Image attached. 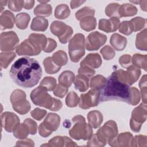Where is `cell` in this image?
Returning <instances> with one entry per match:
<instances>
[{
    "mask_svg": "<svg viewBox=\"0 0 147 147\" xmlns=\"http://www.w3.org/2000/svg\"><path fill=\"white\" fill-rule=\"evenodd\" d=\"M131 105L135 106L137 105L140 101V93L138 90L134 87H131Z\"/></svg>",
    "mask_w": 147,
    "mask_h": 147,
    "instance_id": "9f6ffc18",
    "label": "cell"
},
{
    "mask_svg": "<svg viewBox=\"0 0 147 147\" xmlns=\"http://www.w3.org/2000/svg\"><path fill=\"white\" fill-rule=\"evenodd\" d=\"M26 98L25 92L20 89L15 90L10 95V102L13 109L21 115L28 113L30 110V103Z\"/></svg>",
    "mask_w": 147,
    "mask_h": 147,
    "instance_id": "8992f818",
    "label": "cell"
},
{
    "mask_svg": "<svg viewBox=\"0 0 147 147\" xmlns=\"http://www.w3.org/2000/svg\"><path fill=\"white\" fill-rule=\"evenodd\" d=\"M9 74L16 84L24 88H31L38 83L42 76V69L34 59L24 57L14 63Z\"/></svg>",
    "mask_w": 147,
    "mask_h": 147,
    "instance_id": "6da1fadb",
    "label": "cell"
},
{
    "mask_svg": "<svg viewBox=\"0 0 147 147\" xmlns=\"http://www.w3.org/2000/svg\"><path fill=\"white\" fill-rule=\"evenodd\" d=\"M16 51L18 56H30L39 55V53L28 38L25 39L18 45Z\"/></svg>",
    "mask_w": 147,
    "mask_h": 147,
    "instance_id": "e0dca14e",
    "label": "cell"
},
{
    "mask_svg": "<svg viewBox=\"0 0 147 147\" xmlns=\"http://www.w3.org/2000/svg\"><path fill=\"white\" fill-rule=\"evenodd\" d=\"M103 57L106 60H110L114 58L115 55V51L109 45L104 46L100 51Z\"/></svg>",
    "mask_w": 147,
    "mask_h": 147,
    "instance_id": "7dc6e473",
    "label": "cell"
},
{
    "mask_svg": "<svg viewBox=\"0 0 147 147\" xmlns=\"http://www.w3.org/2000/svg\"><path fill=\"white\" fill-rule=\"evenodd\" d=\"M130 21L131 24L133 32H137L145 27L146 20L141 17H137L132 18Z\"/></svg>",
    "mask_w": 147,
    "mask_h": 147,
    "instance_id": "7bdbcfd3",
    "label": "cell"
},
{
    "mask_svg": "<svg viewBox=\"0 0 147 147\" xmlns=\"http://www.w3.org/2000/svg\"><path fill=\"white\" fill-rule=\"evenodd\" d=\"M102 63L101 57L98 53H90L81 61L80 66L86 65L95 69L99 68L102 65Z\"/></svg>",
    "mask_w": 147,
    "mask_h": 147,
    "instance_id": "7402d4cb",
    "label": "cell"
},
{
    "mask_svg": "<svg viewBox=\"0 0 147 147\" xmlns=\"http://www.w3.org/2000/svg\"><path fill=\"white\" fill-rule=\"evenodd\" d=\"M120 20L117 17H111L110 19H100L99 21L98 28L106 33L115 32L119 26Z\"/></svg>",
    "mask_w": 147,
    "mask_h": 147,
    "instance_id": "2e32d148",
    "label": "cell"
},
{
    "mask_svg": "<svg viewBox=\"0 0 147 147\" xmlns=\"http://www.w3.org/2000/svg\"><path fill=\"white\" fill-rule=\"evenodd\" d=\"M43 65L45 72L48 74H54L58 72L61 67L56 65L52 60V57H47L43 60Z\"/></svg>",
    "mask_w": 147,
    "mask_h": 147,
    "instance_id": "d6a6232c",
    "label": "cell"
},
{
    "mask_svg": "<svg viewBox=\"0 0 147 147\" xmlns=\"http://www.w3.org/2000/svg\"><path fill=\"white\" fill-rule=\"evenodd\" d=\"M50 30L53 34L58 37L62 44H66L73 34L72 28L60 21H53L50 26Z\"/></svg>",
    "mask_w": 147,
    "mask_h": 147,
    "instance_id": "30bf717a",
    "label": "cell"
},
{
    "mask_svg": "<svg viewBox=\"0 0 147 147\" xmlns=\"http://www.w3.org/2000/svg\"><path fill=\"white\" fill-rule=\"evenodd\" d=\"M147 137L144 135H137L133 137L130 146H147Z\"/></svg>",
    "mask_w": 147,
    "mask_h": 147,
    "instance_id": "bcb514c9",
    "label": "cell"
},
{
    "mask_svg": "<svg viewBox=\"0 0 147 147\" xmlns=\"http://www.w3.org/2000/svg\"><path fill=\"white\" fill-rule=\"evenodd\" d=\"M87 119L90 126L96 129L99 127L103 120V117L101 112L98 110H92L87 114Z\"/></svg>",
    "mask_w": 147,
    "mask_h": 147,
    "instance_id": "cb8c5ba5",
    "label": "cell"
},
{
    "mask_svg": "<svg viewBox=\"0 0 147 147\" xmlns=\"http://www.w3.org/2000/svg\"><path fill=\"white\" fill-rule=\"evenodd\" d=\"M119 5L117 3H111L107 5L105 8V14L107 16L110 17H117L118 18V10Z\"/></svg>",
    "mask_w": 147,
    "mask_h": 147,
    "instance_id": "ee69618b",
    "label": "cell"
},
{
    "mask_svg": "<svg viewBox=\"0 0 147 147\" xmlns=\"http://www.w3.org/2000/svg\"><path fill=\"white\" fill-rule=\"evenodd\" d=\"M85 2V1H71L70 3V6L71 9H75L80 6Z\"/></svg>",
    "mask_w": 147,
    "mask_h": 147,
    "instance_id": "6125c7cd",
    "label": "cell"
},
{
    "mask_svg": "<svg viewBox=\"0 0 147 147\" xmlns=\"http://www.w3.org/2000/svg\"><path fill=\"white\" fill-rule=\"evenodd\" d=\"M107 41V36L99 32L90 33L85 40V48L88 51H96Z\"/></svg>",
    "mask_w": 147,
    "mask_h": 147,
    "instance_id": "5bb4252c",
    "label": "cell"
},
{
    "mask_svg": "<svg viewBox=\"0 0 147 147\" xmlns=\"http://www.w3.org/2000/svg\"><path fill=\"white\" fill-rule=\"evenodd\" d=\"M16 18L12 12L9 10H5L1 13L0 16V28L3 30L7 29H11L14 26Z\"/></svg>",
    "mask_w": 147,
    "mask_h": 147,
    "instance_id": "ffe728a7",
    "label": "cell"
},
{
    "mask_svg": "<svg viewBox=\"0 0 147 147\" xmlns=\"http://www.w3.org/2000/svg\"><path fill=\"white\" fill-rule=\"evenodd\" d=\"M118 130L117 123L113 120L107 121L97 131L96 135L99 141L105 146L106 144L118 135Z\"/></svg>",
    "mask_w": 147,
    "mask_h": 147,
    "instance_id": "ba28073f",
    "label": "cell"
},
{
    "mask_svg": "<svg viewBox=\"0 0 147 147\" xmlns=\"http://www.w3.org/2000/svg\"><path fill=\"white\" fill-rule=\"evenodd\" d=\"M78 145L67 136H55L49 140L48 144L41 146H77Z\"/></svg>",
    "mask_w": 147,
    "mask_h": 147,
    "instance_id": "d6986e66",
    "label": "cell"
},
{
    "mask_svg": "<svg viewBox=\"0 0 147 147\" xmlns=\"http://www.w3.org/2000/svg\"><path fill=\"white\" fill-rule=\"evenodd\" d=\"M80 26L83 30L90 32L95 29L96 20L94 16H87L80 20Z\"/></svg>",
    "mask_w": 147,
    "mask_h": 147,
    "instance_id": "f1b7e54d",
    "label": "cell"
},
{
    "mask_svg": "<svg viewBox=\"0 0 147 147\" xmlns=\"http://www.w3.org/2000/svg\"><path fill=\"white\" fill-rule=\"evenodd\" d=\"M56 85V79L51 76H46L44 78L40 83V86L48 91H53Z\"/></svg>",
    "mask_w": 147,
    "mask_h": 147,
    "instance_id": "ab89813d",
    "label": "cell"
},
{
    "mask_svg": "<svg viewBox=\"0 0 147 147\" xmlns=\"http://www.w3.org/2000/svg\"><path fill=\"white\" fill-rule=\"evenodd\" d=\"M57 47V42L55 40L51 38H47V42L44 51L47 53H50L52 52Z\"/></svg>",
    "mask_w": 147,
    "mask_h": 147,
    "instance_id": "6f0895ef",
    "label": "cell"
},
{
    "mask_svg": "<svg viewBox=\"0 0 147 147\" xmlns=\"http://www.w3.org/2000/svg\"><path fill=\"white\" fill-rule=\"evenodd\" d=\"M75 79V74L71 71H64L59 76V84L68 88L71 87Z\"/></svg>",
    "mask_w": 147,
    "mask_h": 147,
    "instance_id": "83f0119b",
    "label": "cell"
},
{
    "mask_svg": "<svg viewBox=\"0 0 147 147\" xmlns=\"http://www.w3.org/2000/svg\"><path fill=\"white\" fill-rule=\"evenodd\" d=\"M99 90L91 88L88 92L80 95L79 106L82 109H88L96 106L99 102Z\"/></svg>",
    "mask_w": 147,
    "mask_h": 147,
    "instance_id": "4fadbf2b",
    "label": "cell"
},
{
    "mask_svg": "<svg viewBox=\"0 0 147 147\" xmlns=\"http://www.w3.org/2000/svg\"><path fill=\"white\" fill-rule=\"evenodd\" d=\"M19 38L13 31L2 32L0 36V49L3 52H9L17 47Z\"/></svg>",
    "mask_w": 147,
    "mask_h": 147,
    "instance_id": "7c38bea8",
    "label": "cell"
},
{
    "mask_svg": "<svg viewBox=\"0 0 147 147\" xmlns=\"http://www.w3.org/2000/svg\"><path fill=\"white\" fill-rule=\"evenodd\" d=\"M89 79L84 75L78 74L74 79L75 87L80 92H85L89 88Z\"/></svg>",
    "mask_w": 147,
    "mask_h": 147,
    "instance_id": "4316f807",
    "label": "cell"
},
{
    "mask_svg": "<svg viewBox=\"0 0 147 147\" xmlns=\"http://www.w3.org/2000/svg\"><path fill=\"white\" fill-rule=\"evenodd\" d=\"M141 71L140 68L131 65L127 68L126 71L122 69L114 71L113 74L120 82L129 86L137 82L140 78Z\"/></svg>",
    "mask_w": 147,
    "mask_h": 147,
    "instance_id": "9c48e42d",
    "label": "cell"
},
{
    "mask_svg": "<svg viewBox=\"0 0 147 147\" xmlns=\"http://www.w3.org/2000/svg\"><path fill=\"white\" fill-rule=\"evenodd\" d=\"M7 3L8 7L9 9L14 11H20L21 10L22 8L24 7V1H9Z\"/></svg>",
    "mask_w": 147,
    "mask_h": 147,
    "instance_id": "681fc988",
    "label": "cell"
},
{
    "mask_svg": "<svg viewBox=\"0 0 147 147\" xmlns=\"http://www.w3.org/2000/svg\"><path fill=\"white\" fill-rule=\"evenodd\" d=\"M60 123V116L55 113H49L44 121L38 126V133L43 137L49 136L53 131L57 130Z\"/></svg>",
    "mask_w": 147,
    "mask_h": 147,
    "instance_id": "52a82bcc",
    "label": "cell"
},
{
    "mask_svg": "<svg viewBox=\"0 0 147 147\" xmlns=\"http://www.w3.org/2000/svg\"><path fill=\"white\" fill-rule=\"evenodd\" d=\"M1 125L5 130L9 133L13 132L14 129L20 124V119L14 113L5 112L1 114Z\"/></svg>",
    "mask_w": 147,
    "mask_h": 147,
    "instance_id": "9a60e30c",
    "label": "cell"
},
{
    "mask_svg": "<svg viewBox=\"0 0 147 147\" xmlns=\"http://www.w3.org/2000/svg\"><path fill=\"white\" fill-rule=\"evenodd\" d=\"M119 63L123 68H127L132 64L131 56L130 55H123L119 58Z\"/></svg>",
    "mask_w": 147,
    "mask_h": 147,
    "instance_id": "11a10c76",
    "label": "cell"
},
{
    "mask_svg": "<svg viewBox=\"0 0 147 147\" xmlns=\"http://www.w3.org/2000/svg\"><path fill=\"white\" fill-rule=\"evenodd\" d=\"M30 17L26 13H20L16 16V25L20 29H25L30 21Z\"/></svg>",
    "mask_w": 147,
    "mask_h": 147,
    "instance_id": "1f68e13d",
    "label": "cell"
},
{
    "mask_svg": "<svg viewBox=\"0 0 147 147\" xmlns=\"http://www.w3.org/2000/svg\"><path fill=\"white\" fill-rule=\"evenodd\" d=\"M7 3H8V1H2L1 0L0 1V5H1V12L2 13L3 9V7L6 6V5L7 4Z\"/></svg>",
    "mask_w": 147,
    "mask_h": 147,
    "instance_id": "e7e4bbea",
    "label": "cell"
},
{
    "mask_svg": "<svg viewBox=\"0 0 147 147\" xmlns=\"http://www.w3.org/2000/svg\"><path fill=\"white\" fill-rule=\"evenodd\" d=\"M68 88L60 84H58L56 85V87L53 90V94L59 98H63L67 93Z\"/></svg>",
    "mask_w": 147,
    "mask_h": 147,
    "instance_id": "816d5d0a",
    "label": "cell"
},
{
    "mask_svg": "<svg viewBox=\"0 0 147 147\" xmlns=\"http://www.w3.org/2000/svg\"><path fill=\"white\" fill-rule=\"evenodd\" d=\"M146 29L138 33L136 35V47L138 49L146 51L147 50V40H146Z\"/></svg>",
    "mask_w": 147,
    "mask_h": 147,
    "instance_id": "4dcf8cb0",
    "label": "cell"
},
{
    "mask_svg": "<svg viewBox=\"0 0 147 147\" xmlns=\"http://www.w3.org/2000/svg\"><path fill=\"white\" fill-rule=\"evenodd\" d=\"M68 53L72 62H78L85 54V37L82 33H76L70 40Z\"/></svg>",
    "mask_w": 147,
    "mask_h": 147,
    "instance_id": "5b68a950",
    "label": "cell"
},
{
    "mask_svg": "<svg viewBox=\"0 0 147 147\" xmlns=\"http://www.w3.org/2000/svg\"><path fill=\"white\" fill-rule=\"evenodd\" d=\"M146 104L142 102L133 109L130 120V126L134 132H139L142 123L146 119Z\"/></svg>",
    "mask_w": 147,
    "mask_h": 147,
    "instance_id": "8fae6325",
    "label": "cell"
},
{
    "mask_svg": "<svg viewBox=\"0 0 147 147\" xmlns=\"http://www.w3.org/2000/svg\"><path fill=\"white\" fill-rule=\"evenodd\" d=\"M118 29L120 33L126 36L131 34L133 32V27L130 21H123L120 22Z\"/></svg>",
    "mask_w": 147,
    "mask_h": 147,
    "instance_id": "f6af8a7d",
    "label": "cell"
},
{
    "mask_svg": "<svg viewBox=\"0 0 147 147\" xmlns=\"http://www.w3.org/2000/svg\"><path fill=\"white\" fill-rule=\"evenodd\" d=\"M110 42L114 49L118 51H121L126 46L127 39L118 33H114L111 36Z\"/></svg>",
    "mask_w": 147,
    "mask_h": 147,
    "instance_id": "603a6c76",
    "label": "cell"
},
{
    "mask_svg": "<svg viewBox=\"0 0 147 147\" xmlns=\"http://www.w3.org/2000/svg\"><path fill=\"white\" fill-rule=\"evenodd\" d=\"M16 57V55L14 52H2L0 53V63L1 68L6 69Z\"/></svg>",
    "mask_w": 147,
    "mask_h": 147,
    "instance_id": "d590c367",
    "label": "cell"
},
{
    "mask_svg": "<svg viewBox=\"0 0 147 147\" xmlns=\"http://www.w3.org/2000/svg\"><path fill=\"white\" fill-rule=\"evenodd\" d=\"M131 63L134 66L142 68L146 71L147 69V55L136 53L131 57Z\"/></svg>",
    "mask_w": 147,
    "mask_h": 147,
    "instance_id": "f546056e",
    "label": "cell"
},
{
    "mask_svg": "<svg viewBox=\"0 0 147 147\" xmlns=\"http://www.w3.org/2000/svg\"><path fill=\"white\" fill-rule=\"evenodd\" d=\"M29 134H30L29 129L25 123H20L13 131L14 136L16 138L21 140L26 138Z\"/></svg>",
    "mask_w": 147,
    "mask_h": 147,
    "instance_id": "8d00e7d4",
    "label": "cell"
},
{
    "mask_svg": "<svg viewBox=\"0 0 147 147\" xmlns=\"http://www.w3.org/2000/svg\"><path fill=\"white\" fill-rule=\"evenodd\" d=\"M28 39L35 47L39 54L41 51L45 48L47 42V38L43 34L32 33L29 36Z\"/></svg>",
    "mask_w": 147,
    "mask_h": 147,
    "instance_id": "44dd1931",
    "label": "cell"
},
{
    "mask_svg": "<svg viewBox=\"0 0 147 147\" xmlns=\"http://www.w3.org/2000/svg\"><path fill=\"white\" fill-rule=\"evenodd\" d=\"M87 145L89 146H104L98 139L96 134H92L91 137L88 140Z\"/></svg>",
    "mask_w": 147,
    "mask_h": 147,
    "instance_id": "680465c9",
    "label": "cell"
},
{
    "mask_svg": "<svg viewBox=\"0 0 147 147\" xmlns=\"http://www.w3.org/2000/svg\"><path fill=\"white\" fill-rule=\"evenodd\" d=\"M106 82V79L101 75H97L92 78L90 82V86L92 89L100 90L103 88Z\"/></svg>",
    "mask_w": 147,
    "mask_h": 147,
    "instance_id": "f35d334b",
    "label": "cell"
},
{
    "mask_svg": "<svg viewBox=\"0 0 147 147\" xmlns=\"http://www.w3.org/2000/svg\"><path fill=\"white\" fill-rule=\"evenodd\" d=\"M137 13V7L130 3H123L119 5L118 10V18L123 17H131L135 16Z\"/></svg>",
    "mask_w": 147,
    "mask_h": 147,
    "instance_id": "484cf974",
    "label": "cell"
},
{
    "mask_svg": "<svg viewBox=\"0 0 147 147\" xmlns=\"http://www.w3.org/2000/svg\"><path fill=\"white\" fill-rule=\"evenodd\" d=\"M47 114V111L44 109L40 108H35L33 110L30 112L31 116L35 119L40 121Z\"/></svg>",
    "mask_w": 147,
    "mask_h": 147,
    "instance_id": "f5cc1de1",
    "label": "cell"
},
{
    "mask_svg": "<svg viewBox=\"0 0 147 147\" xmlns=\"http://www.w3.org/2000/svg\"><path fill=\"white\" fill-rule=\"evenodd\" d=\"M79 102V98L74 91L69 92L66 96L65 103L69 107H75Z\"/></svg>",
    "mask_w": 147,
    "mask_h": 147,
    "instance_id": "b9f144b4",
    "label": "cell"
},
{
    "mask_svg": "<svg viewBox=\"0 0 147 147\" xmlns=\"http://www.w3.org/2000/svg\"><path fill=\"white\" fill-rule=\"evenodd\" d=\"M24 123H25L28 126L29 129L30 134L34 135L37 133V123L34 120L28 118L24 120Z\"/></svg>",
    "mask_w": 147,
    "mask_h": 147,
    "instance_id": "db71d44e",
    "label": "cell"
},
{
    "mask_svg": "<svg viewBox=\"0 0 147 147\" xmlns=\"http://www.w3.org/2000/svg\"><path fill=\"white\" fill-rule=\"evenodd\" d=\"M138 3L140 4L142 10L144 11H147V1H139Z\"/></svg>",
    "mask_w": 147,
    "mask_h": 147,
    "instance_id": "be15d7a7",
    "label": "cell"
},
{
    "mask_svg": "<svg viewBox=\"0 0 147 147\" xmlns=\"http://www.w3.org/2000/svg\"><path fill=\"white\" fill-rule=\"evenodd\" d=\"M53 62L59 66H64L68 62V57L65 52L60 50L55 52L52 57Z\"/></svg>",
    "mask_w": 147,
    "mask_h": 147,
    "instance_id": "74e56055",
    "label": "cell"
},
{
    "mask_svg": "<svg viewBox=\"0 0 147 147\" xmlns=\"http://www.w3.org/2000/svg\"><path fill=\"white\" fill-rule=\"evenodd\" d=\"M48 26V21L43 17L36 16L33 18L31 25L30 29L33 31L44 32Z\"/></svg>",
    "mask_w": 147,
    "mask_h": 147,
    "instance_id": "d4e9b609",
    "label": "cell"
},
{
    "mask_svg": "<svg viewBox=\"0 0 147 147\" xmlns=\"http://www.w3.org/2000/svg\"><path fill=\"white\" fill-rule=\"evenodd\" d=\"M133 135L130 132L121 133L108 142L111 146H130Z\"/></svg>",
    "mask_w": 147,
    "mask_h": 147,
    "instance_id": "ac0fdd59",
    "label": "cell"
},
{
    "mask_svg": "<svg viewBox=\"0 0 147 147\" xmlns=\"http://www.w3.org/2000/svg\"><path fill=\"white\" fill-rule=\"evenodd\" d=\"M34 5V1H24V8L26 10H29L32 9Z\"/></svg>",
    "mask_w": 147,
    "mask_h": 147,
    "instance_id": "94428289",
    "label": "cell"
},
{
    "mask_svg": "<svg viewBox=\"0 0 147 147\" xmlns=\"http://www.w3.org/2000/svg\"><path fill=\"white\" fill-rule=\"evenodd\" d=\"M131 88L120 82L111 74L106 79L103 88L100 90L99 102L116 100L131 105Z\"/></svg>",
    "mask_w": 147,
    "mask_h": 147,
    "instance_id": "7a4b0ae2",
    "label": "cell"
},
{
    "mask_svg": "<svg viewBox=\"0 0 147 147\" xmlns=\"http://www.w3.org/2000/svg\"><path fill=\"white\" fill-rule=\"evenodd\" d=\"M47 91L40 86L33 90L30 95L33 103L37 106L43 107L54 111H57L61 109L63 106L61 101L53 98Z\"/></svg>",
    "mask_w": 147,
    "mask_h": 147,
    "instance_id": "3957f363",
    "label": "cell"
},
{
    "mask_svg": "<svg viewBox=\"0 0 147 147\" xmlns=\"http://www.w3.org/2000/svg\"><path fill=\"white\" fill-rule=\"evenodd\" d=\"M16 146H34V143L33 140L29 138H25L22 141H18L16 144Z\"/></svg>",
    "mask_w": 147,
    "mask_h": 147,
    "instance_id": "91938a15",
    "label": "cell"
},
{
    "mask_svg": "<svg viewBox=\"0 0 147 147\" xmlns=\"http://www.w3.org/2000/svg\"><path fill=\"white\" fill-rule=\"evenodd\" d=\"M70 13V9L66 4H60L55 8V17L59 20H64L69 17Z\"/></svg>",
    "mask_w": 147,
    "mask_h": 147,
    "instance_id": "e575fe53",
    "label": "cell"
},
{
    "mask_svg": "<svg viewBox=\"0 0 147 147\" xmlns=\"http://www.w3.org/2000/svg\"><path fill=\"white\" fill-rule=\"evenodd\" d=\"M95 10L90 7L85 6L78 10L75 13V17L77 20H81L87 16H94Z\"/></svg>",
    "mask_w": 147,
    "mask_h": 147,
    "instance_id": "60d3db41",
    "label": "cell"
},
{
    "mask_svg": "<svg viewBox=\"0 0 147 147\" xmlns=\"http://www.w3.org/2000/svg\"><path fill=\"white\" fill-rule=\"evenodd\" d=\"M78 72L79 74L86 76L88 79L91 78L95 74V71L93 68H91L86 65L80 66V68L78 69Z\"/></svg>",
    "mask_w": 147,
    "mask_h": 147,
    "instance_id": "f907efd6",
    "label": "cell"
},
{
    "mask_svg": "<svg viewBox=\"0 0 147 147\" xmlns=\"http://www.w3.org/2000/svg\"><path fill=\"white\" fill-rule=\"evenodd\" d=\"M40 3H47V2H49V1H38Z\"/></svg>",
    "mask_w": 147,
    "mask_h": 147,
    "instance_id": "03108f58",
    "label": "cell"
},
{
    "mask_svg": "<svg viewBox=\"0 0 147 147\" xmlns=\"http://www.w3.org/2000/svg\"><path fill=\"white\" fill-rule=\"evenodd\" d=\"M52 12V7L51 5L41 3L38 5L34 9V14L40 17H48Z\"/></svg>",
    "mask_w": 147,
    "mask_h": 147,
    "instance_id": "836d02e7",
    "label": "cell"
},
{
    "mask_svg": "<svg viewBox=\"0 0 147 147\" xmlns=\"http://www.w3.org/2000/svg\"><path fill=\"white\" fill-rule=\"evenodd\" d=\"M74 126L69 130L70 137L76 140H88L92 136V127L86 122L85 118L80 115L75 116L72 119Z\"/></svg>",
    "mask_w": 147,
    "mask_h": 147,
    "instance_id": "277c9868",
    "label": "cell"
},
{
    "mask_svg": "<svg viewBox=\"0 0 147 147\" xmlns=\"http://www.w3.org/2000/svg\"><path fill=\"white\" fill-rule=\"evenodd\" d=\"M146 82H147L146 75H143L139 82V87L141 90L142 102L145 104H146V91H147Z\"/></svg>",
    "mask_w": 147,
    "mask_h": 147,
    "instance_id": "c3c4849f",
    "label": "cell"
}]
</instances>
